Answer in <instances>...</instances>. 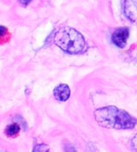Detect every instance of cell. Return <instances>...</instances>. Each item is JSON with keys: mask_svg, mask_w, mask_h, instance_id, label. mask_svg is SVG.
Masks as SVG:
<instances>
[{"mask_svg": "<svg viewBox=\"0 0 137 152\" xmlns=\"http://www.w3.org/2000/svg\"><path fill=\"white\" fill-rule=\"evenodd\" d=\"M124 13L132 22L137 23V0H125Z\"/></svg>", "mask_w": 137, "mask_h": 152, "instance_id": "cell-4", "label": "cell"}, {"mask_svg": "<svg viewBox=\"0 0 137 152\" xmlns=\"http://www.w3.org/2000/svg\"><path fill=\"white\" fill-rule=\"evenodd\" d=\"M21 132V127L18 124L13 123L7 125L5 129V134L7 137H16Z\"/></svg>", "mask_w": 137, "mask_h": 152, "instance_id": "cell-6", "label": "cell"}, {"mask_svg": "<svg viewBox=\"0 0 137 152\" xmlns=\"http://www.w3.org/2000/svg\"><path fill=\"white\" fill-rule=\"evenodd\" d=\"M33 152H50V147L46 144H39L34 148Z\"/></svg>", "mask_w": 137, "mask_h": 152, "instance_id": "cell-7", "label": "cell"}, {"mask_svg": "<svg viewBox=\"0 0 137 152\" xmlns=\"http://www.w3.org/2000/svg\"><path fill=\"white\" fill-rule=\"evenodd\" d=\"M132 148L134 152H137V134L132 140Z\"/></svg>", "mask_w": 137, "mask_h": 152, "instance_id": "cell-9", "label": "cell"}, {"mask_svg": "<svg viewBox=\"0 0 137 152\" xmlns=\"http://www.w3.org/2000/svg\"><path fill=\"white\" fill-rule=\"evenodd\" d=\"M94 117L99 125L107 129L126 130L134 128L137 124V121L132 115L115 106H108L96 110Z\"/></svg>", "mask_w": 137, "mask_h": 152, "instance_id": "cell-1", "label": "cell"}, {"mask_svg": "<svg viewBox=\"0 0 137 152\" xmlns=\"http://www.w3.org/2000/svg\"><path fill=\"white\" fill-rule=\"evenodd\" d=\"M56 45L69 54H79L86 48V41L83 35L71 27L60 28L54 36Z\"/></svg>", "mask_w": 137, "mask_h": 152, "instance_id": "cell-2", "label": "cell"}, {"mask_svg": "<svg viewBox=\"0 0 137 152\" xmlns=\"http://www.w3.org/2000/svg\"><path fill=\"white\" fill-rule=\"evenodd\" d=\"M19 1L22 6H27L30 2L32 1V0H19Z\"/></svg>", "mask_w": 137, "mask_h": 152, "instance_id": "cell-10", "label": "cell"}, {"mask_svg": "<svg viewBox=\"0 0 137 152\" xmlns=\"http://www.w3.org/2000/svg\"><path fill=\"white\" fill-rule=\"evenodd\" d=\"M7 34V30L6 27L0 26V43L5 41V36Z\"/></svg>", "mask_w": 137, "mask_h": 152, "instance_id": "cell-8", "label": "cell"}, {"mask_svg": "<svg viewBox=\"0 0 137 152\" xmlns=\"http://www.w3.org/2000/svg\"><path fill=\"white\" fill-rule=\"evenodd\" d=\"M129 29L126 27L118 28L112 34V41L118 48H124L129 38Z\"/></svg>", "mask_w": 137, "mask_h": 152, "instance_id": "cell-3", "label": "cell"}, {"mask_svg": "<svg viewBox=\"0 0 137 152\" xmlns=\"http://www.w3.org/2000/svg\"><path fill=\"white\" fill-rule=\"evenodd\" d=\"M71 91L70 88L65 83H61V85L57 86L54 90H53V96L58 101L64 102L68 100V98L70 97Z\"/></svg>", "mask_w": 137, "mask_h": 152, "instance_id": "cell-5", "label": "cell"}]
</instances>
